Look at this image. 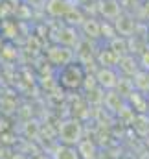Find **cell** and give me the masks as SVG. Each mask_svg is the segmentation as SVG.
I'll return each instance as SVG.
<instances>
[{"instance_id":"cell-1","label":"cell","mask_w":149,"mask_h":159,"mask_svg":"<svg viewBox=\"0 0 149 159\" xmlns=\"http://www.w3.org/2000/svg\"><path fill=\"white\" fill-rule=\"evenodd\" d=\"M85 80H87V72H85V67L81 63H68L65 67H61L59 70V76H57V81L59 85H63L65 89L72 91V89H79L85 85Z\"/></svg>"},{"instance_id":"cell-2","label":"cell","mask_w":149,"mask_h":159,"mask_svg":"<svg viewBox=\"0 0 149 159\" xmlns=\"http://www.w3.org/2000/svg\"><path fill=\"white\" fill-rule=\"evenodd\" d=\"M59 133H61L63 144L74 146V144H79V141H81V126H79V122H75V120H70V122L61 124Z\"/></svg>"},{"instance_id":"cell-3","label":"cell","mask_w":149,"mask_h":159,"mask_svg":"<svg viewBox=\"0 0 149 159\" xmlns=\"http://www.w3.org/2000/svg\"><path fill=\"white\" fill-rule=\"evenodd\" d=\"M96 80H98V83L101 85V87H105V89H114V87H118V74L112 70L111 67H103V69H100V72L96 74Z\"/></svg>"},{"instance_id":"cell-4","label":"cell","mask_w":149,"mask_h":159,"mask_svg":"<svg viewBox=\"0 0 149 159\" xmlns=\"http://www.w3.org/2000/svg\"><path fill=\"white\" fill-rule=\"evenodd\" d=\"M53 159H81V156H79L77 148L68 146V144H63V146H59V148L55 150Z\"/></svg>"},{"instance_id":"cell-5","label":"cell","mask_w":149,"mask_h":159,"mask_svg":"<svg viewBox=\"0 0 149 159\" xmlns=\"http://www.w3.org/2000/svg\"><path fill=\"white\" fill-rule=\"evenodd\" d=\"M147 41H149V28H147Z\"/></svg>"}]
</instances>
